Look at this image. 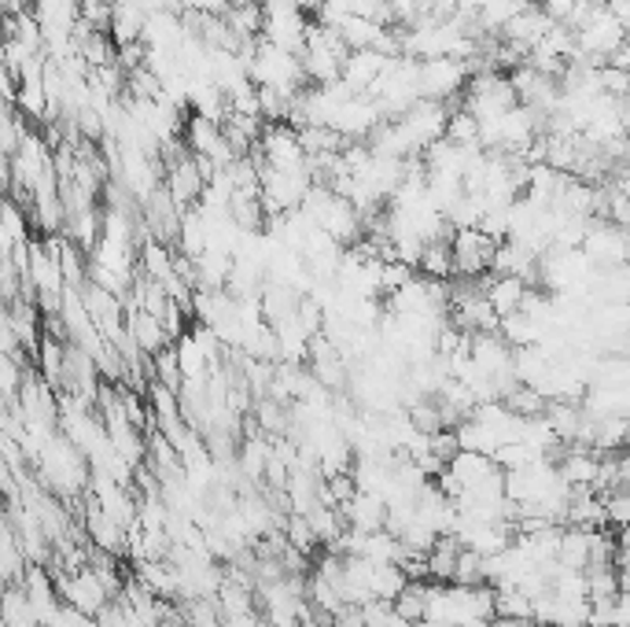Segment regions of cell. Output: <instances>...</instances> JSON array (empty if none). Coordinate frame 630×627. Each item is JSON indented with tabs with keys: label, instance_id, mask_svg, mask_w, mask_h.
Listing matches in <instances>:
<instances>
[{
	"label": "cell",
	"instance_id": "obj_11",
	"mask_svg": "<svg viewBox=\"0 0 630 627\" xmlns=\"http://www.w3.org/2000/svg\"><path fill=\"white\" fill-rule=\"evenodd\" d=\"M420 278L428 281H454L457 278V266H454V248L450 241H438V244H428L424 255L417 262Z\"/></svg>",
	"mask_w": 630,
	"mask_h": 627
},
{
	"label": "cell",
	"instance_id": "obj_12",
	"mask_svg": "<svg viewBox=\"0 0 630 627\" xmlns=\"http://www.w3.org/2000/svg\"><path fill=\"white\" fill-rule=\"evenodd\" d=\"M446 140H454V145H461V148H483L480 119H475L469 108H454L450 122H446Z\"/></svg>",
	"mask_w": 630,
	"mask_h": 627
},
{
	"label": "cell",
	"instance_id": "obj_13",
	"mask_svg": "<svg viewBox=\"0 0 630 627\" xmlns=\"http://www.w3.org/2000/svg\"><path fill=\"white\" fill-rule=\"evenodd\" d=\"M539 8L549 15V23L571 26L576 23V12H579V0H539Z\"/></svg>",
	"mask_w": 630,
	"mask_h": 627
},
{
	"label": "cell",
	"instance_id": "obj_14",
	"mask_svg": "<svg viewBox=\"0 0 630 627\" xmlns=\"http://www.w3.org/2000/svg\"><path fill=\"white\" fill-rule=\"evenodd\" d=\"M288 4H292V8H299L302 15H318L324 0H288Z\"/></svg>",
	"mask_w": 630,
	"mask_h": 627
},
{
	"label": "cell",
	"instance_id": "obj_1",
	"mask_svg": "<svg viewBox=\"0 0 630 627\" xmlns=\"http://www.w3.org/2000/svg\"><path fill=\"white\" fill-rule=\"evenodd\" d=\"M265 26H262V41L276 45L284 52H295L302 56L307 49V37H310V26L313 19H307L299 8H292L288 0H265Z\"/></svg>",
	"mask_w": 630,
	"mask_h": 627
},
{
	"label": "cell",
	"instance_id": "obj_5",
	"mask_svg": "<svg viewBox=\"0 0 630 627\" xmlns=\"http://www.w3.org/2000/svg\"><path fill=\"white\" fill-rule=\"evenodd\" d=\"M450 111L454 108H446V103H438V100H417L413 108L406 111L403 122H406V130L413 133V140H417L420 151H428V148L435 145V140L446 137V122H450Z\"/></svg>",
	"mask_w": 630,
	"mask_h": 627
},
{
	"label": "cell",
	"instance_id": "obj_9",
	"mask_svg": "<svg viewBox=\"0 0 630 627\" xmlns=\"http://www.w3.org/2000/svg\"><path fill=\"white\" fill-rule=\"evenodd\" d=\"M387 60H391V56L376 52V49H361V52H350L347 66H343V82H347L350 89L358 93V97H366V93L372 89V82H376L380 74H384Z\"/></svg>",
	"mask_w": 630,
	"mask_h": 627
},
{
	"label": "cell",
	"instance_id": "obj_6",
	"mask_svg": "<svg viewBox=\"0 0 630 627\" xmlns=\"http://www.w3.org/2000/svg\"><path fill=\"white\" fill-rule=\"evenodd\" d=\"M553 26H557V23H549V15L542 12L539 0H534L531 8H523L517 19H509V23H505V30H502L498 37H502L505 45H517V49L528 56L534 45H539L542 37L553 30Z\"/></svg>",
	"mask_w": 630,
	"mask_h": 627
},
{
	"label": "cell",
	"instance_id": "obj_8",
	"mask_svg": "<svg viewBox=\"0 0 630 627\" xmlns=\"http://www.w3.org/2000/svg\"><path fill=\"white\" fill-rule=\"evenodd\" d=\"M126 325H129L133 344H137V347L145 351V355H151V358H156L159 351L174 347V340H170L166 325H162V318H156V314H148V310H129V307H126Z\"/></svg>",
	"mask_w": 630,
	"mask_h": 627
},
{
	"label": "cell",
	"instance_id": "obj_2",
	"mask_svg": "<svg viewBox=\"0 0 630 627\" xmlns=\"http://www.w3.org/2000/svg\"><path fill=\"white\" fill-rule=\"evenodd\" d=\"M472 82L469 63L454 60V56H443V60H424L420 63V93L424 100L450 103L454 97H461Z\"/></svg>",
	"mask_w": 630,
	"mask_h": 627
},
{
	"label": "cell",
	"instance_id": "obj_4",
	"mask_svg": "<svg viewBox=\"0 0 630 627\" xmlns=\"http://www.w3.org/2000/svg\"><path fill=\"white\" fill-rule=\"evenodd\" d=\"M454 266H457V278H483L494 262V251H498V241L486 236L483 230H457L454 241Z\"/></svg>",
	"mask_w": 630,
	"mask_h": 627
},
{
	"label": "cell",
	"instance_id": "obj_10",
	"mask_svg": "<svg viewBox=\"0 0 630 627\" xmlns=\"http://www.w3.org/2000/svg\"><path fill=\"white\" fill-rule=\"evenodd\" d=\"M483 292H486V299H491L494 314H498V318L505 321L509 314H517L523 307L531 284L523 281V278H498V273H494L491 281H483Z\"/></svg>",
	"mask_w": 630,
	"mask_h": 627
},
{
	"label": "cell",
	"instance_id": "obj_3",
	"mask_svg": "<svg viewBox=\"0 0 630 627\" xmlns=\"http://www.w3.org/2000/svg\"><path fill=\"white\" fill-rule=\"evenodd\" d=\"M255 151L273 170H307V148L299 140V126H292V122H270Z\"/></svg>",
	"mask_w": 630,
	"mask_h": 627
},
{
	"label": "cell",
	"instance_id": "obj_7",
	"mask_svg": "<svg viewBox=\"0 0 630 627\" xmlns=\"http://www.w3.org/2000/svg\"><path fill=\"white\" fill-rule=\"evenodd\" d=\"M148 19H151V4H148V0H114V15H111V37H114V45L122 49V45L145 41Z\"/></svg>",
	"mask_w": 630,
	"mask_h": 627
}]
</instances>
